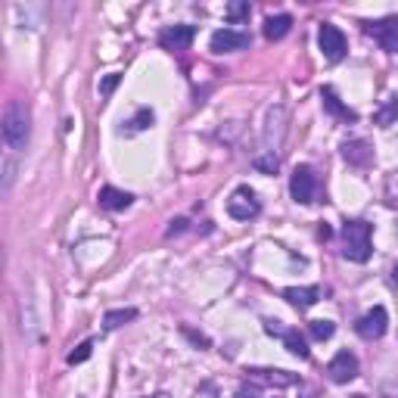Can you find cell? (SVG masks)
Here are the masks:
<instances>
[{
    "label": "cell",
    "mask_w": 398,
    "mask_h": 398,
    "mask_svg": "<svg viewBox=\"0 0 398 398\" xmlns=\"http://www.w3.org/2000/svg\"><path fill=\"white\" fill-rule=\"evenodd\" d=\"M293 28V16L290 13H277V16H268L264 19V38L268 41H280V38H286Z\"/></svg>",
    "instance_id": "2e32d148"
},
{
    "label": "cell",
    "mask_w": 398,
    "mask_h": 398,
    "mask_svg": "<svg viewBox=\"0 0 398 398\" xmlns=\"http://www.w3.org/2000/svg\"><path fill=\"white\" fill-rule=\"evenodd\" d=\"M227 212H230V218H236V221H252V218H258L262 203H258L256 190H252V187H236L234 193H230V199H227Z\"/></svg>",
    "instance_id": "3957f363"
},
{
    "label": "cell",
    "mask_w": 398,
    "mask_h": 398,
    "mask_svg": "<svg viewBox=\"0 0 398 398\" xmlns=\"http://www.w3.org/2000/svg\"><path fill=\"white\" fill-rule=\"evenodd\" d=\"M290 193L296 203L308 206L314 203V193H317V177L314 171H311V165H296L290 175Z\"/></svg>",
    "instance_id": "277c9868"
},
{
    "label": "cell",
    "mask_w": 398,
    "mask_h": 398,
    "mask_svg": "<svg viewBox=\"0 0 398 398\" xmlns=\"http://www.w3.org/2000/svg\"><path fill=\"white\" fill-rule=\"evenodd\" d=\"M236 398H258V392L256 389H240V392H236Z\"/></svg>",
    "instance_id": "4dcf8cb0"
},
{
    "label": "cell",
    "mask_w": 398,
    "mask_h": 398,
    "mask_svg": "<svg viewBox=\"0 0 398 398\" xmlns=\"http://www.w3.org/2000/svg\"><path fill=\"white\" fill-rule=\"evenodd\" d=\"M119 82H122V75H119V72H109L106 78L100 82V97H109V94H112V90L119 88Z\"/></svg>",
    "instance_id": "484cf974"
},
{
    "label": "cell",
    "mask_w": 398,
    "mask_h": 398,
    "mask_svg": "<svg viewBox=\"0 0 398 398\" xmlns=\"http://www.w3.org/2000/svg\"><path fill=\"white\" fill-rule=\"evenodd\" d=\"M97 199H100V206L109 212H125L134 203V196L125 193V190H115V187H100V196H97Z\"/></svg>",
    "instance_id": "9a60e30c"
},
{
    "label": "cell",
    "mask_w": 398,
    "mask_h": 398,
    "mask_svg": "<svg viewBox=\"0 0 398 398\" xmlns=\"http://www.w3.org/2000/svg\"><path fill=\"white\" fill-rule=\"evenodd\" d=\"M90 351H94V343H90V339H84L82 345H75V351H69V364H84V361H88L90 358Z\"/></svg>",
    "instance_id": "d4e9b609"
},
{
    "label": "cell",
    "mask_w": 398,
    "mask_h": 398,
    "mask_svg": "<svg viewBox=\"0 0 398 398\" xmlns=\"http://www.w3.org/2000/svg\"><path fill=\"white\" fill-rule=\"evenodd\" d=\"M317 44H321V53L327 56L330 62H339L345 56V34L339 32L336 25H321V32H317Z\"/></svg>",
    "instance_id": "ba28073f"
},
{
    "label": "cell",
    "mask_w": 398,
    "mask_h": 398,
    "mask_svg": "<svg viewBox=\"0 0 398 398\" xmlns=\"http://www.w3.org/2000/svg\"><path fill=\"white\" fill-rule=\"evenodd\" d=\"M196 38V28L193 25H169L159 32V41H162L165 50H187Z\"/></svg>",
    "instance_id": "7c38bea8"
},
{
    "label": "cell",
    "mask_w": 398,
    "mask_h": 398,
    "mask_svg": "<svg viewBox=\"0 0 398 398\" xmlns=\"http://www.w3.org/2000/svg\"><path fill=\"white\" fill-rule=\"evenodd\" d=\"M321 100H324V106L330 109L333 115H339V119H345V122H355V119H358V115L351 112L349 106H343V103H339V97H336V90H333V88L321 90Z\"/></svg>",
    "instance_id": "e0dca14e"
},
{
    "label": "cell",
    "mask_w": 398,
    "mask_h": 398,
    "mask_svg": "<svg viewBox=\"0 0 398 398\" xmlns=\"http://www.w3.org/2000/svg\"><path fill=\"white\" fill-rule=\"evenodd\" d=\"M153 122H156L153 109H149V106H143V109H137V112H134V119H131V122H128V131H131V134H137V131H147V128H153Z\"/></svg>",
    "instance_id": "44dd1931"
},
{
    "label": "cell",
    "mask_w": 398,
    "mask_h": 398,
    "mask_svg": "<svg viewBox=\"0 0 398 398\" xmlns=\"http://www.w3.org/2000/svg\"><path fill=\"white\" fill-rule=\"evenodd\" d=\"M386 327H389V314H386L383 305H377V308H371L361 321H358L355 330L361 339H380L386 333Z\"/></svg>",
    "instance_id": "8fae6325"
},
{
    "label": "cell",
    "mask_w": 398,
    "mask_h": 398,
    "mask_svg": "<svg viewBox=\"0 0 398 398\" xmlns=\"http://www.w3.org/2000/svg\"><path fill=\"white\" fill-rule=\"evenodd\" d=\"M209 47H212V53H236V50L249 47V34L236 32V28H218V32L212 34Z\"/></svg>",
    "instance_id": "52a82bcc"
},
{
    "label": "cell",
    "mask_w": 398,
    "mask_h": 398,
    "mask_svg": "<svg viewBox=\"0 0 398 398\" xmlns=\"http://www.w3.org/2000/svg\"><path fill=\"white\" fill-rule=\"evenodd\" d=\"M343 159L349 165H355V169H367L373 159V149L367 140H345L343 143Z\"/></svg>",
    "instance_id": "4fadbf2b"
},
{
    "label": "cell",
    "mask_w": 398,
    "mask_h": 398,
    "mask_svg": "<svg viewBox=\"0 0 398 398\" xmlns=\"http://www.w3.org/2000/svg\"><path fill=\"white\" fill-rule=\"evenodd\" d=\"M392 280H395V284H398V264H395V271H392Z\"/></svg>",
    "instance_id": "1f68e13d"
},
{
    "label": "cell",
    "mask_w": 398,
    "mask_h": 398,
    "mask_svg": "<svg viewBox=\"0 0 398 398\" xmlns=\"http://www.w3.org/2000/svg\"><path fill=\"white\" fill-rule=\"evenodd\" d=\"M371 224L367 221H345L343 227V256L349 262L364 264L371 258Z\"/></svg>",
    "instance_id": "7a4b0ae2"
},
{
    "label": "cell",
    "mask_w": 398,
    "mask_h": 398,
    "mask_svg": "<svg viewBox=\"0 0 398 398\" xmlns=\"http://www.w3.org/2000/svg\"><path fill=\"white\" fill-rule=\"evenodd\" d=\"M364 32L371 34L383 50L398 53V16H386V19H380V22H367Z\"/></svg>",
    "instance_id": "8992f818"
},
{
    "label": "cell",
    "mask_w": 398,
    "mask_h": 398,
    "mask_svg": "<svg viewBox=\"0 0 398 398\" xmlns=\"http://www.w3.org/2000/svg\"><path fill=\"white\" fill-rule=\"evenodd\" d=\"M246 380L258 386H274V389H286V386H296L299 377L290 371H274V367H249L246 371Z\"/></svg>",
    "instance_id": "30bf717a"
},
{
    "label": "cell",
    "mask_w": 398,
    "mask_h": 398,
    "mask_svg": "<svg viewBox=\"0 0 398 398\" xmlns=\"http://www.w3.org/2000/svg\"><path fill=\"white\" fill-rule=\"evenodd\" d=\"M284 343H286V349H290L296 358H302V361L308 358V343H305V336L299 330H293V327H290V330H286V336H284Z\"/></svg>",
    "instance_id": "ffe728a7"
},
{
    "label": "cell",
    "mask_w": 398,
    "mask_h": 398,
    "mask_svg": "<svg viewBox=\"0 0 398 398\" xmlns=\"http://www.w3.org/2000/svg\"><path fill=\"white\" fill-rule=\"evenodd\" d=\"M28 134H32V112L22 100H10L7 109H3V143L7 149H22L28 143Z\"/></svg>",
    "instance_id": "6da1fadb"
},
{
    "label": "cell",
    "mask_w": 398,
    "mask_h": 398,
    "mask_svg": "<svg viewBox=\"0 0 398 398\" xmlns=\"http://www.w3.org/2000/svg\"><path fill=\"white\" fill-rule=\"evenodd\" d=\"M184 230H187V218H171V221H169V230H165V234H169V236H177V234H184Z\"/></svg>",
    "instance_id": "f546056e"
},
{
    "label": "cell",
    "mask_w": 398,
    "mask_h": 398,
    "mask_svg": "<svg viewBox=\"0 0 398 398\" xmlns=\"http://www.w3.org/2000/svg\"><path fill=\"white\" fill-rule=\"evenodd\" d=\"M286 330H290V327H284V321H274V317H268V321H264V333H268V336H280V339H284Z\"/></svg>",
    "instance_id": "4316f807"
},
{
    "label": "cell",
    "mask_w": 398,
    "mask_h": 398,
    "mask_svg": "<svg viewBox=\"0 0 398 398\" xmlns=\"http://www.w3.org/2000/svg\"><path fill=\"white\" fill-rule=\"evenodd\" d=\"M327 377L333 380V383H351V380L358 377V358L351 355L349 349H343V351H336L333 355V361L327 364Z\"/></svg>",
    "instance_id": "9c48e42d"
},
{
    "label": "cell",
    "mask_w": 398,
    "mask_h": 398,
    "mask_svg": "<svg viewBox=\"0 0 398 398\" xmlns=\"http://www.w3.org/2000/svg\"><path fill=\"white\" fill-rule=\"evenodd\" d=\"M256 169L264 171V175H274V171L280 169V156H277V153H258L256 156Z\"/></svg>",
    "instance_id": "cb8c5ba5"
},
{
    "label": "cell",
    "mask_w": 398,
    "mask_h": 398,
    "mask_svg": "<svg viewBox=\"0 0 398 398\" xmlns=\"http://www.w3.org/2000/svg\"><path fill=\"white\" fill-rule=\"evenodd\" d=\"M13 177H16V162H13V159H7V162H3V193H10Z\"/></svg>",
    "instance_id": "f1b7e54d"
},
{
    "label": "cell",
    "mask_w": 398,
    "mask_h": 398,
    "mask_svg": "<svg viewBox=\"0 0 398 398\" xmlns=\"http://www.w3.org/2000/svg\"><path fill=\"white\" fill-rule=\"evenodd\" d=\"M181 333H184V336H187L193 345H199V349H209V345H212V343H209V336H203V333H196L193 327H181Z\"/></svg>",
    "instance_id": "83f0119b"
},
{
    "label": "cell",
    "mask_w": 398,
    "mask_h": 398,
    "mask_svg": "<svg viewBox=\"0 0 398 398\" xmlns=\"http://www.w3.org/2000/svg\"><path fill=\"white\" fill-rule=\"evenodd\" d=\"M249 13H252V10H249L246 0H230L227 7H224V19L234 22V25H236V22H246V19H249Z\"/></svg>",
    "instance_id": "d6986e66"
},
{
    "label": "cell",
    "mask_w": 398,
    "mask_h": 398,
    "mask_svg": "<svg viewBox=\"0 0 398 398\" xmlns=\"http://www.w3.org/2000/svg\"><path fill=\"white\" fill-rule=\"evenodd\" d=\"M308 333H311V339L324 343V339H330L333 333H336V324H333V321H311V324H308Z\"/></svg>",
    "instance_id": "7402d4cb"
},
{
    "label": "cell",
    "mask_w": 398,
    "mask_h": 398,
    "mask_svg": "<svg viewBox=\"0 0 398 398\" xmlns=\"http://www.w3.org/2000/svg\"><path fill=\"white\" fill-rule=\"evenodd\" d=\"M373 122L383 125V128H389L392 122H398V100H389L383 109H380L377 115H373Z\"/></svg>",
    "instance_id": "603a6c76"
},
{
    "label": "cell",
    "mask_w": 398,
    "mask_h": 398,
    "mask_svg": "<svg viewBox=\"0 0 398 398\" xmlns=\"http://www.w3.org/2000/svg\"><path fill=\"white\" fill-rule=\"evenodd\" d=\"M286 137V109L284 106H271L268 112V125H264V140H262V153H277L280 143Z\"/></svg>",
    "instance_id": "5b68a950"
},
{
    "label": "cell",
    "mask_w": 398,
    "mask_h": 398,
    "mask_svg": "<svg viewBox=\"0 0 398 398\" xmlns=\"http://www.w3.org/2000/svg\"><path fill=\"white\" fill-rule=\"evenodd\" d=\"M284 299L293 305V308L305 311L321 299V286H290V290H284Z\"/></svg>",
    "instance_id": "5bb4252c"
},
{
    "label": "cell",
    "mask_w": 398,
    "mask_h": 398,
    "mask_svg": "<svg viewBox=\"0 0 398 398\" xmlns=\"http://www.w3.org/2000/svg\"><path fill=\"white\" fill-rule=\"evenodd\" d=\"M134 317H137V308H112L103 317V327H106V330H119V327H125L128 321H134Z\"/></svg>",
    "instance_id": "ac0fdd59"
}]
</instances>
